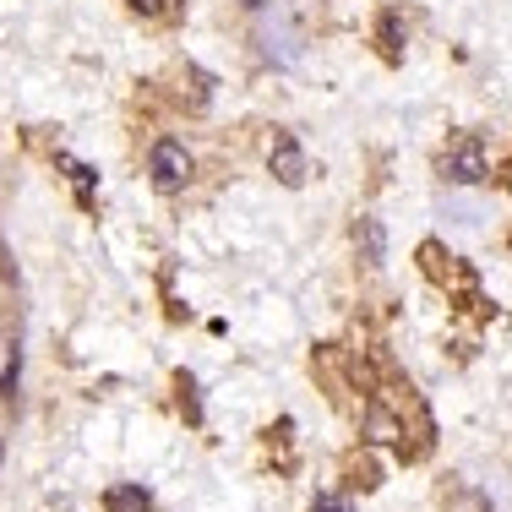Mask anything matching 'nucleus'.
Wrapping results in <instances>:
<instances>
[{
	"mask_svg": "<svg viewBox=\"0 0 512 512\" xmlns=\"http://www.w3.org/2000/svg\"><path fill=\"white\" fill-rule=\"evenodd\" d=\"M148 169H153V186H158V191H180V186L191 180V153H186V142H175V137L153 142Z\"/></svg>",
	"mask_w": 512,
	"mask_h": 512,
	"instance_id": "nucleus-1",
	"label": "nucleus"
},
{
	"mask_svg": "<svg viewBox=\"0 0 512 512\" xmlns=\"http://www.w3.org/2000/svg\"><path fill=\"white\" fill-rule=\"evenodd\" d=\"M442 169H447V180H453V186H480V180L491 175V164H485V142L480 137H458L453 148H447Z\"/></svg>",
	"mask_w": 512,
	"mask_h": 512,
	"instance_id": "nucleus-2",
	"label": "nucleus"
},
{
	"mask_svg": "<svg viewBox=\"0 0 512 512\" xmlns=\"http://www.w3.org/2000/svg\"><path fill=\"white\" fill-rule=\"evenodd\" d=\"M273 175L284 180V186H300V180H306V158H300L295 137H278L273 142Z\"/></svg>",
	"mask_w": 512,
	"mask_h": 512,
	"instance_id": "nucleus-3",
	"label": "nucleus"
},
{
	"mask_svg": "<svg viewBox=\"0 0 512 512\" xmlns=\"http://www.w3.org/2000/svg\"><path fill=\"white\" fill-rule=\"evenodd\" d=\"M355 240H360V251H365V262H371V267L387 256V235H382V224H376V218H360Z\"/></svg>",
	"mask_w": 512,
	"mask_h": 512,
	"instance_id": "nucleus-4",
	"label": "nucleus"
},
{
	"mask_svg": "<svg viewBox=\"0 0 512 512\" xmlns=\"http://www.w3.org/2000/svg\"><path fill=\"white\" fill-rule=\"evenodd\" d=\"M148 491H137V485H115L109 491V512H148Z\"/></svg>",
	"mask_w": 512,
	"mask_h": 512,
	"instance_id": "nucleus-5",
	"label": "nucleus"
},
{
	"mask_svg": "<svg viewBox=\"0 0 512 512\" xmlns=\"http://www.w3.org/2000/svg\"><path fill=\"white\" fill-rule=\"evenodd\" d=\"M311 512H355V507H349L344 496H316V502H311Z\"/></svg>",
	"mask_w": 512,
	"mask_h": 512,
	"instance_id": "nucleus-6",
	"label": "nucleus"
},
{
	"mask_svg": "<svg viewBox=\"0 0 512 512\" xmlns=\"http://www.w3.org/2000/svg\"><path fill=\"white\" fill-rule=\"evenodd\" d=\"M131 6H137V11H142V17H164V11H169V6H175V0H131Z\"/></svg>",
	"mask_w": 512,
	"mask_h": 512,
	"instance_id": "nucleus-7",
	"label": "nucleus"
}]
</instances>
